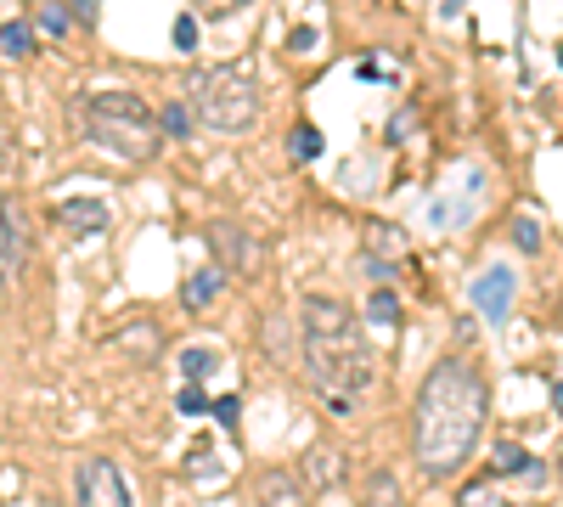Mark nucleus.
I'll return each instance as SVG.
<instances>
[{
  "mask_svg": "<svg viewBox=\"0 0 563 507\" xmlns=\"http://www.w3.org/2000/svg\"><path fill=\"white\" fill-rule=\"evenodd\" d=\"M490 412V384L468 361H434L428 378L417 384V412H412V451L428 480H451V473L474 457Z\"/></svg>",
  "mask_w": 563,
  "mask_h": 507,
  "instance_id": "f257e3e1",
  "label": "nucleus"
},
{
  "mask_svg": "<svg viewBox=\"0 0 563 507\" xmlns=\"http://www.w3.org/2000/svg\"><path fill=\"white\" fill-rule=\"evenodd\" d=\"M299 338H305V372L316 378L321 400L333 412H349L378 378V355L367 344L360 316L333 293H310L299 311Z\"/></svg>",
  "mask_w": 563,
  "mask_h": 507,
  "instance_id": "f03ea898",
  "label": "nucleus"
},
{
  "mask_svg": "<svg viewBox=\"0 0 563 507\" xmlns=\"http://www.w3.org/2000/svg\"><path fill=\"white\" fill-rule=\"evenodd\" d=\"M85 130L90 142L124 158V164H147L158 153V113L136 90H96L85 96Z\"/></svg>",
  "mask_w": 563,
  "mask_h": 507,
  "instance_id": "7ed1b4c3",
  "label": "nucleus"
},
{
  "mask_svg": "<svg viewBox=\"0 0 563 507\" xmlns=\"http://www.w3.org/2000/svg\"><path fill=\"white\" fill-rule=\"evenodd\" d=\"M192 119H203L220 135H243L259 119V85L248 68H209V74H192Z\"/></svg>",
  "mask_w": 563,
  "mask_h": 507,
  "instance_id": "20e7f679",
  "label": "nucleus"
},
{
  "mask_svg": "<svg viewBox=\"0 0 563 507\" xmlns=\"http://www.w3.org/2000/svg\"><path fill=\"white\" fill-rule=\"evenodd\" d=\"M74 491H79V507H136L124 485V468L113 457H85L74 468Z\"/></svg>",
  "mask_w": 563,
  "mask_h": 507,
  "instance_id": "39448f33",
  "label": "nucleus"
},
{
  "mask_svg": "<svg viewBox=\"0 0 563 507\" xmlns=\"http://www.w3.org/2000/svg\"><path fill=\"white\" fill-rule=\"evenodd\" d=\"M209 248H214V265L231 270V277H254L259 270V237L243 220H209Z\"/></svg>",
  "mask_w": 563,
  "mask_h": 507,
  "instance_id": "423d86ee",
  "label": "nucleus"
},
{
  "mask_svg": "<svg viewBox=\"0 0 563 507\" xmlns=\"http://www.w3.org/2000/svg\"><path fill=\"white\" fill-rule=\"evenodd\" d=\"M28 259V226H23V209L0 192V288L17 282V270Z\"/></svg>",
  "mask_w": 563,
  "mask_h": 507,
  "instance_id": "0eeeda50",
  "label": "nucleus"
},
{
  "mask_svg": "<svg viewBox=\"0 0 563 507\" xmlns=\"http://www.w3.org/2000/svg\"><path fill=\"white\" fill-rule=\"evenodd\" d=\"M474 311L485 322H507V311H513V270L507 265H490L474 282Z\"/></svg>",
  "mask_w": 563,
  "mask_h": 507,
  "instance_id": "6e6552de",
  "label": "nucleus"
},
{
  "mask_svg": "<svg viewBox=\"0 0 563 507\" xmlns=\"http://www.w3.org/2000/svg\"><path fill=\"white\" fill-rule=\"evenodd\" d=\"M57 220H62V231L68 237H96V231H108V220H113V209L102 197H68L57 209Z\"/></svg>",
  "mask_w": 563,
  "mask_h": 507,
  "instance_id": "1a4fd4ad",
  "label": "nucleus"
},
{
  "mask_svg": "<svg viewBox=\"0 0 563 507\" xmlns=\"http://www.w3.org/2000/svg\"><path fill=\"white\" fill-rule=\"evenodd\" d=\"M299 480H305L310 491L339 485V480H344V451H339V446H310L305 462H299Z\"/></svg>",
  "mask_w": 563,
  "mask_h": 507,
  "instance_id": "9d476101",
  "label": "nucleus"
},
{
  "mask_svg": "<svg viewBox=\"0 0 563 507\" xmlns=\"http://www.w3.org/2000/svg\"><path fill=\"white\" fill-rule=\"evenodd\" d=\"M305 496H310V485L287 468H271L259 480V507H305Z\"/></svg>",
  "mask_w": 563,
  "mask_h": 507,
  "instance_id": "9b49d317",
  "label": "nucleus"
},
{
  "mask_svg": "<svg viewBox=\"0 0 563 507\" xmlns=\"http://www.w3.org/2000/svg\"><path fill=\"white\" fill-rule=\"evenodd\" d=\"M220 288H225V270H220V265H203V270H192V277H186V288H181L186 311H209V304L220 299Z\"/></svg>",
  "mask_w": 563,
  "mask_h": 507,
  "instance_id": "f8f14e48",
  "label": "nucleus"
},
{
  "mask_svg": "<svg viewBox=\"0 0 563 507\" xmlns=\"http://www.w3.org/2000/svg\"><path fill=\"white\" fill-rule=\"evenodd\" d=\"M360 507H406V491L394 480L389 468H372L367 480H360Z\"/></svg>",
  "mask_w": 563,
  "mask_h": 507,
  "instance_id": "ddd939ff",
  "label": "nucleus"
},
{
  "mask_svg": "<svg viewBox=\"0 0 563 507\" xmlns=\"http://www.w3.org/2000/svg\"><path fill=\"white\" fill-rule=\"evenodd\" d=\"M28 51H35V23H23V17L0 23V57H6V62H23Z\"/></svg>",
  "mask_w": 563,
  "mask_h": 507,
  "instance_id": "4468645a",
  "label": "nucleus"
},
{
  "mask_svg": "<svg viewBox=\"0 0 563 507\" xmlns=\"http://www.w3.org/2000/svg\"><path fill=\"white\" fill-rule=\"evenodd\" d=\"M35 28H40V34H51V40H68V34H74V12L62 6V0H40Z\"/></svg>",
  "mask_w": 563,
  "mask_h": 507,
  "instance_id": "2eb2a0df",
  "label": "nucleus"
},
{
  "mask_svg": "<svg viewBox=\"0 0 563 507\" xmlns=\"http://www.w3.org/2000/svg\"><path fill=\"white\" fill-rule=\"evenodd\" d=\"M192 130H197V119H192L186 101H170V108L158 113V135H170V142H192Z\"/></svg>",
  "mask_w": 563,
  "mask_h": 507,
  "instance_id": "dca6fc26",
  "label": "nucleus"
},
{
  "mask_svg": "<svg viewBox=\"0 0 563 507\" xmlns=\"http://www.w3.org/2000/svg\"><path fill=\"white\" fill-rule=\"evenodd\" d=\"M495 473H529V480L541 485V473H547V468L529 457L524 446H495Z\"/></svg>",
  "mask_w": 563,
  "mask_h": 507,
  "instance_id": "f3484780",
  "label": "nucleus"
},
{
  "mask_svg": "<svg viewBox=\"0 0 563 507\" xmlns=\"http://www.w3.org/2000/svg\"><path fill=\"white\" fill-rule=\"evenodd\" d=\"M367 322L401 327V299H394V288H372V293H367Z\"/></svg>",
  "mask_w": 563,
  "mask_h": 507,
  "instance_id": "a211bd4d",
  "label": "nucleus"
},
{
  "mask_svg": "<svg viewBox=\"0 0 563 507\" xmlns=\"http://www.w3.org/2000/svg\"><path fill=\"white\" fill-rule=\"evenodd\" d=\"M214 366H220V350H209V344H186V350H181V372H186V384L209 378Z\"/></svg>",
  "mask_w": 563,
  "mask_h": 507,
  "instance_id": "6ab92c4d",
  "label": "nucleus"
},
{
  "mask_svg": "<svg viewBox=\"0 0 563 507\" xmlns=\"http://www.w3.org/2000/svg\"><path fill=\"white\" fill-rule=\"evenodd\" d=\"M287 153H293V158H299V164H310V158H321V130H316V124H299V130H293V135H287Z\"/></svg>",
  "mask_w": 563,
  "mask_h": 507,
  "instance_id": "aec40b11",
  "label": "nucleus"
},
{
  "mask_svg": "<svg viewBox=\"0 0 563 507\" xmlns=\"http://www.w3.org/2000/svg\"><path fill=\"white\" fill-rule=\"evenodd\" d=\"M456 507H507V496L495 491L490 480H474V485H462V502Z\"/></svg>",
  "mask_w": 563,
  "mask_h": 507,
  "instance_id": "412c9836",
  "label": "nucleus"
},
{
  "mask_svg": "<svg viewBox=\"0 0 563 507\" xmlns=\"http://www.w3.org/2000/svg\"><path fill=\"white\" fill-rule=\"evenodd\" d=\"M152 338H158L152 327H130L119 344H124V355H130V361H152Z\"/></svg>",
  "mask_w": 563,
  "mask_h": 507,
  "instance_id": "4be33fe9",
  "label": "nucleus"
},
{
  "mask_svg": "<svg viewBox=\"0 0 563 507\" xmlns=\"http://www.w3.org/2000/svg\"><path fill=\"white\" fill-rule=\"evenodd\" d=\"M513 243H518L524 254L541 248V226H536V215H518V220H513Z\"/></svg>",
  "mask_w": 563,
  "mask_h": 507,
  "instance_id": "5701e85b",
  "label": "nucleus"
},
{
  "mask_svg": "<svg viewBox=\"0 0 563 507\" xmlns=\"http://www.w3.org/2000/svg\"><path fill=\"white\" fill-rule=\"evenodd\" d=\"M175 412H186V417H203V412H209V395L197 389V384H186V389L175 395Z\"/></svg>",
  "mask_w": 563,
  "mask_h": 507,
  "instance_id": "b1692460",
  "label": "nucleus"
},
{
  "mask_svg": "<svg viewBox=\"0 0 563 507\" xmlns=\"http://www.w3.org/2000/svg\"><path fill=\"white\" fill-rule=\"evenodd\" d=\"M175 51H197V17H175Z\"/></svg>",
  "mask_w": 563,
  "mask_h": 507,
  "instance_id": "393cba45",
  "label": "nucleus"
},
{
  "mask_svg": "<svg viewBox=\"0 0 563 507\" xmlns=\"http://www.w3.org/2000/svg\"><path fill=\"white\" fill-rule=\"evenodd\" d=\"M237 6H248V0H197V12H203V17H231Z\"/></svg>",
  "mask_w": 563,
  "mask_h": 507,
  "instance_id": "a878e982",
  "label": "nucleus"
},
{
  "mask_svg": "<svg viewBox=\"0 0 563 507\" xmlns=\"http://www.w3.org/2000/svg\"><path fill=\"white\" fill-rule=\"evenodd\" d=\"M355 74H360V79H367V85H394V74H389V68H383V62H360V68H355Z\"/></svg>",
  "mask_w": 563,
  "mask_h": 507,
  "instance_id": "bb28decb",
  "label": "nucleus"
},
{
  "mask_svg": "<svg viewBox=\"0 0 563 507\" xmlns=\"http://www.w3.org/2000/svg\"><path fill=\"white\" fill-rule=\"evenodd\" d=\"M372 243H383V248H394V254H401V248H406V237L394 231V226H372Z\"/></svg>",
  "mask_w": 563,
  "mask_h": 507,
  "instance_id": "cd10ccee",
  "label": "nucleus"
},
{
  "mask_svg": "<svg viewBox=\"0 0 563 507\" xmlns=\"http://www.w3.org/2000/svg\"><path fill=\"white\" fill-rule=\"evenodd\" d=\"M412 119H417L412 108H406V113H394V130H389V135H394V142H406V135H412Z\"/></svg>",
  "mask_w": 563,
  "mask_h": 507,
  "instance_id": "c85d7f7f",
  "label": "nucleus"
},
{
  "mask_svg": "<svg viewBox=\"0 0 563 507\" xmlns=\"http://www.w3.org/2000/svg\"><path fill=\"white\" fill-rule=\"evenodd\" d=\"M214 417H220V423H225V428H231V423H237V400H231V395H225V400H220V406H214Z\"/></svg>",
  "mask_w": 563,
  "mask_h": 507,
  "instance_id": "c756f323",
  "label": "nucleus"
},
{
  "mask_svg": "<svg viewBox=\"0 0 563 507\" xmlns=\"http://www.w3.org/2000/svg\"><path fill=\"white\" fill-rule=\"evenodd\" d=\"M552 412H558V417H563V378H558V384H552Z\"/></svg>",
  "mask_w": 563,
  "mask_h": 507,
  "instance_id": "7c9ffc66",
  "label": "nucleus"
},
{
  "mask_svg": "<svg viewBox=\"0 0 563 507\" xmlns=\"http://www.w3.org/2000/svg\"><path fill=\"white\" fill-rule=\"evenodd\" d=\"M558 68H563V46H558Z\"/></svg>",
  "mask_w": 563,
  "mask_h": 507,
  "instance_id": "2f4dec72",
  "label": "nucleus"
}]
</instances>
